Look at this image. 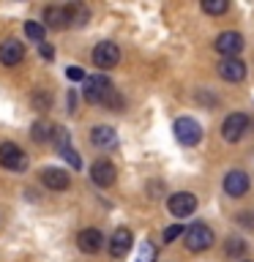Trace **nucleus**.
Wrapping results in <instances>:
<instances>
[{
  "mask_svg": "<svg viewBox=\"0 0 254 262\" xmlns=\"http://www.w3.org/2000/svg\"><path fill=\"white\" fill-rule=\"evenodd\" d=\"M41 183L47 188H52V191H63V188L71 186V175L60 167H47V169H41Z\"/></svg>",
  "mask_w": 254,
  "mask_h": 262,
  "instance_id": "9b49d317",
  "label": "nucleus"
},
{
  "mask_svg": "<svg viewBox=\"0 0 254 262\" xmlns=\"http://www.w3.org/2000/svg\"><path fill=\"white\" fill-rule=\"evenodd\" d=\"M93 63L98 69H115V66L120 63V49L118 44H112V41H101V44H96L93 49Z\"/></svg>",
  "mask_w": 254,
  "mask_h": 262,
  "instance_id": "6e6552de",
  "label": "nucleus"
},
{
  "mask_svg": "<svg viewBox=\"0 0 254 262\" xmlns=\"http://www.w3.org/2000/svg\"><path fill=\"white\" fill-rule=\"evenodd\" d=\"M216 71L224 82H243L246 79V63L238 60V57H221Z\"/></svg>",
  "mask_w": 254,
  "mask_h": 262,
  "instance_id": "1a4fd4ad",
  "label": "nucleus"
},
{
  "mask_svg": "<svg viewBox=\"0 0 254 262\" xmlns=\"http://www.w3.org/2000/svg\"><path fill=\"white\" fill-rule=\"evenodd\" d=\"M227 8H229V0H202V11L205 14L219 16V14H224Z\"/></svg>",
  "mask_w": 254,
  "mask_h": 262,
  "instance_id": "412c9836",
  "label": "nucleus"
},
{
  "mask_svg": "<svg viewBox=\"0 0 254 262\" xmlns=\"http://www.w3.org/2000/svg\"><path fill=\"white\" fill-rule=\"evenodd\" d=\"M44 22L47 28H69V11H66V6H47L44 8Z\"/></svg>",
  "mask_w": 254,
  "mask_h": 262,
  "instance_id": "dca6fc26",
  "label": "nucleus"
},
{
  "mask_svg": "<svg viewBox=\"0 0 254 262\" xmlns=\"http://www.w3.org/2000/svg\"><path fill=\"white\" fill-rule=\"evenodd\" d=\"M213 49H216L221 57H238L243 52V36L235 30H224L216 36V41H213Z\"/></svg>",
  "mask_w": 254,
  "mask_h": 262,
  "instance_id": "39448f33",
  "label": "nucleus"
},
{
  "mask_svg": "<svg viewBox=\"0 0 254 262\" xmlns=\"http://www.w3.org/2000/svg\"><path fill=\"white\" fill-rule=\"evenodd\" d=\"M90 139H93V145H98V147H115L118 145V134H115V128H110V126H96L90 131Z\"/></svg>",
  "mask_w": 254,
  "mask_h": 262,
  "instance_id": "f3484780",
  "label": "nucleus"
},
{
  "mask_svg": "<svg viewBox=\"0 0 254 262\" xmlns=\"http://www.w3.org/2000/svg\"><path fill=\"white\" fill-rule=\"evenodd\" d=\"M180 235H186V229L180 227V224H172V227L164 229V243H172V241H175V237H180Z\"/></svg>",
  "mask_w": 254,
  "mask_h": 262,
  "instance_id": "5701e85b",
  "label": "nucleus"
},
{
  "mask_svg": "<svg viewBox=\"0 0 254 262\" xmlns=\"http://www.w3.org/2000/svg\"><path fill=\"white\" fill-rule=\"evenodd\" d=\"M249 186H251V180H249V175H246L243 169H232V172H227V175H224V191H227V196H243L246 191H249Z\"/></svg>",
  "mask_w": 254,
  "mask_h": 262,
  "instance_id": "9d476101",
  "label": "nucleus"
},
{
  "mask_svg": "<svg viewBox=\"0 0 254 262\" xmlns=\"http://www.w3.org/2000/svg\"><path fill=\"white\" fill-rule=\"evenodd\" d=\"M77 246L85 254H96V251H101L104 249V235L98 232V229H82V232L77 235Z\"/></svg>",
  "mask_w": 254,
  "mask_h": 262,
  "instance_id": "2eb2a0df",
  "label": "nucleus"
},
{
  "mask_svg": "<svg viewBox=\"0 0 254 262\" xmlns=\"http://www.w3.org/2000/svg\"><path fill=\"white\" fill-rule=\"evenodd\" d=\"M167 208H170V213L175 219H186V216H192V213L197 210V196L192 191H175L167 200Z\"/></svg>",
  "mask_w": 254,
  "mask_h": 262,
  "instance_id": "0eeeda50",
  "label": "nucleus"
},
{
  "mask_svg": "<svg viewBox=\"0 0 254 262\" xmlns=\"http://www.w3.org/2000/svg\"><path fill=\"white\" fill-rule=\"evenodd\" d=\"M85 98L90 104H104V106L118 110V112L123 110V98L118 96V90L112 88V82L107 77H101V74L85 79Z\"/></svg>",
  "mask_w": 254,
  "mask_h": 262,
  "instance_id": "f257e3e1",
  "label": "nucleus"
},
{
  "mask_svg": "<svg viewBox=\"0 0 254 262\" xmlns=\"http://www.w3.org/2000/svg\"><path fill=\"white\" fill-rule=\"evenodd\" d=\"M0 167L14 169V172H25V169H28V156L22 153L19 145L3 142V145H0Z\"/></svg>",
  "mask_w": 254,
  "mask_h": 262,
  "instance_id": "423d86ee",
  "label": "nucleus"
},
{
  "mask_svg": "<svg viewBox=\"0 0 254 262\" xmlns=\"http://www.w3.org/2000/svg\"><path fill=\"white\" fill-rule=\"evenodd\" d=\"M60 156H63V159H66V161L71 164V169H79V167H82V159H79V156H77V150H74L71 145H66V147H60Z\"/></svg>",
  "mask_w": 254,
  "mask_h": 262,
  "instance_id": "4be33fe9",
  "label": "nucleus"
},
{
  "mask_svg": "<svg viewBox=\"0 0 254 262\" xmlns=\"http://www.w3.org/2000/svg\"><path fill=\"white\" fill-rule=\"evenodd\" d=\"M186 249L188 251H194V254H200V251H205V249H210L213 246V229L208 227V224H202V221H197V224H192L186 229Z\"/></svg>",
  "mask_w": 254,
  "mask_h": 262,
  "instance_id": "f03ea898",
  "label": "nucleus"
},
{
  "mask_svg": "<svg viewBox=\"0 0 254 262\" xmlns=\"http://www.w3.org/2000/svg\"><path fill=\"white\" fill-rule=\"evenodd\" d=\"M66 77H69L71 82H82V79H85V71H82V69H74V66H71V69L66 71Z\"/></svg>",
  "mask_w": 254,
  "mask_h": 262,
  "instance_id": "a878e982",
  "label": "nucleus"
},
{
  "mask_svg": "<svg viewBox=\"0 0 254 262\" xmlns=\"http://www.w3.org/2000/svg\"><path fill=\"white\" fill-rule=\"evenodd\" d=\"M115 175H118V169H115V164L112 161H96L93 167H90V180H93L96 186H101V188H110L115 183Z\"/></svg>",
  "mask_w": 254,
  "mask_h": 262,
  "instance_id": "f8f14e48",
  "label": "nucleus"
},
{
  "mask_svg": "<svg viewBox=\"0 0 254 262\" xmlns=\"http://www.w3.org/2000/svg\"><path fill=\"white\" fill-rule=\"evenodd\" d=\"M243 262H254V259H243Z\"/></svg>",
  "mask_w": 254,
  "mask_h": 262,
  "instance_id": "cd10ccee",
  "label": "nucleus"
},
{
  "mask_svg": "<svg viewBox=\"0 0 254 262\" xmlns=\"http://www.w3.org/2000/svg\"><path fill=\"white\" fill-rule=\"evenodd\" d=\"M22 57H25V44L22 41L6 38L3 44H0V63L3 66H16V63H22Z\"/></svg>",
  "mask_w": 254,
  "mask_h": 262,
  "instance_id": "4468645a",
  "label": "nucleus"
},
{
  "mask_svg": "<svg viewBox=\"0 0 254 262\" xmlns=\"http://www.w3.org/2000/svg\"><path fill=\"white\" fill-rule=\"evenodd\" d=\"M172 131H175V139L180 145H186V147H194V145H200V139H202V126L197 123L194 118H178L175 120V126H172Z\"/></svg>",
  "mask_w": 254,
  "mask_h": 262,
  "instance_id": "7ed1b4c3",
  "label": "nucleus"
},
{
  "mask_svg": "<svg viewBox=\"0 0 254 262\" xmlns=\"http://www.w3.org/2000/svg\"><path fill=\"white\" fill-rule=\"evenodd\" d=\"M52 134H55V126H49V123H33V139H36V142H49V139H52Z\"/></svg>",
  "mask_w": 254,
  "mask_h": 262,
  "instance_id": "6ab92c4d",
  "label": "nucleus"
},
{
  "mask_svg": "<svg viewBox=\"0 0 254 262\" xmlns=\"http://www.w3.org/2000/svg\"><path fill=\"white\" fill-rule=\"evenodd\" d=\"M66 11H69V25H74V28H79V25H85L90 19V11L85 6H79V3L66 6Z\"/></svg>",
  "mask_w": 254,
  "mask_h": 262,
  "instance_id": "a211bd4d",
  "label": "nucleus"
},
{
  "mask_svg": "<svg viewBox=\"0 0 254 262\" xmlns=\"http://www.w3.org/2000/svg\"><path fill=\"white\" fill-rule=\"evenodd\" d=\"M38 52H41V57H47V60H52V57H55V49L49 44H38Z\"/></svg>",
  "mask_w": 254,
  "mask_h": 262,
  "instance_id": "bb28decb",
  "label": "nucleus"
},
{
  "mask_svg": "<svg viewBox=\"0 0 254 262\" xmlns=\"http://www.w3.org/2000/svg\"><path fill=\"white\" fill-rule=\"evenodd\" d=\"M156 259V249L151 243H142V249H139V257H137V262H153Z\"/></svg>",
  "mask_w": 254,
  "mask_h": 262,
  "instance_id": "b1692460",
  "label": "nucleus"
},
{
  "mask_svg": "<svg viewBox=\"0 0 254 262\" xmlns=\"http://www.w3.org/2000/svg\"><path fill=\"white\" fill-rule=\"evenodd\" d=\"M251 128V123L249 118H246L243 112H232V115H227L224 123H221V137L227 139V142H238V139H243L246 137V131Z\"/></svg>",
  "mask_w": 254,
  "mask_h": 262,
  "instance_id": "20e7f679",
  "label": "nucleus"
},
{
  "mask_svg": "<svg viewBox=\"0 0 254 262\" xmlns=\"http://www.w3.org/2000/svg\"><path fill=\"white\" fill-rule=\"evenodd\" d=\"M44 22H25V36H28L30 41H38V44H44Z\"/></svg>",
  "mask_w": 254,
  "mask_h": 262,
  "instance_id": "aec40b11",
  "label": "nucleus"
},
{
  "mask_svg": "<svg viewBox=\"0 0 254 262\" xmlns=\"http://www.w3.org/2000/svg\"><path fill=\"white\" fill-rule=\"evenodd\" d=\"M243 251V241L241 237H229L227 241V254H241Z\"/></svg>",
  "mask_w": 254,
  "mask_h": 262,
  "instance_id": "393cba45",
  "label": "nucleus"
},
{
  "mask_svg": "<svg viewBox=\"0 0 254 262\" xmlns=\"http://www.w3.org/2000/svg\"><path fill=\"white\" fill-rule=\"evenodd\" d=\"M131 229H126V227H118L112 232V237H110V254L115 259H123L129 254V249H131Z\"/></svg>",
  "mask_w": 254,
  "mask_h": 262,
  "instance_id": "ddd939ff",
  "label": "nucleus"
}]
</instances>
